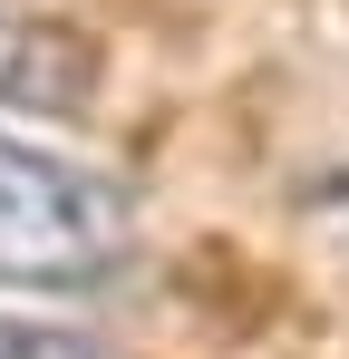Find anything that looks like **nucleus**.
Segmentation results:
<instances>
[{"label":"nucleus","instance_id":"nucleus-1","mask_svg":"<svg viewBox=\"0 0 349 359\" xmlns=\"http://www.w3.org/2000/svg\"><path fill=\"white\" fill-rule=\"evenodd\" d=\"M126 262V194L88 165H58L39 146L0 136V282L78 292Z\"/></svg>","mask_w":349,"mask_h":359},{"label":"nucleus","instance_id":"nucleus-2","mask_svg":"<svg viewBox=\"0 0 349 359\" xmlns=\"http://www.w3.org/2000/svg\"><path fill=\"white\" fill-rule=\"evenodd\" d=\"M88 88H97V49L88 39L0 10V97L10 107H88Z\"/></svg>","mask_w":349,"mask_h":359},{"label":"nucleus","instance_id":"nucleus-3","mask_svg":"<svg viewBox=\"0 0 349 359\" xmlns=\"http://www.w3.org/2000/svg\"><path fill=\"white\" fill-rule=\"evenodd\" d=\"M0 359H107L78 330H39V320H0Z\"/></svg>","mask_w":349,"mask_h":359}]
</instances>
